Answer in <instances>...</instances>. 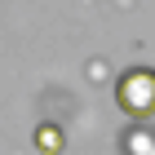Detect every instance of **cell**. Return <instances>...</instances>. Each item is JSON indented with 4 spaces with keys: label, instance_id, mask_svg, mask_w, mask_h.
<instances>
[{
    "label": "cell",
    "instance_id": "6da1fadb",
    "mask_svg": "<svg viewBox=\"0 0 155 155\" xmlns=\"http://www.w3.org/2000/svg\"><path fill=\"white\" fill-rule=\"evenodd\" d=\"M115 102L129 120H151L155 115V67H129L115 80Z\"/></svg>",
    "mask_w": 155,
    "mask_h": 155
},
{
    "label": "cell",
    "instance_id": "7a4b0ae2",
    "mask_svg": "<svg viewBox=\"0 0 155 155\" xmlns=\"http://www.w3.org/2000/svg\"><path fill=\"white\" fill-rule=\"evenodd\" d=\"M124 155H155V129L133 124V129L124 133Z\"/></svg>",
    "mask_w": 155,
    "mask_h": 155
},
{
    "label": "cell",
    "instance_id": "3957f363",
    "mask_svg": "<svg viewBox=\"0 0 155 155\" xmlns=\"http://www.w3.org/2000/svg\"><path fill=\"white\" fill-rule=\"evenodd\" d=\"M36 146H40L45 155H58L62 146H67V137H62L58 124H40V129H36Z\"/></svg>",
    "mask_w": 155,
    "mask_h": 155
}]
</instances>
